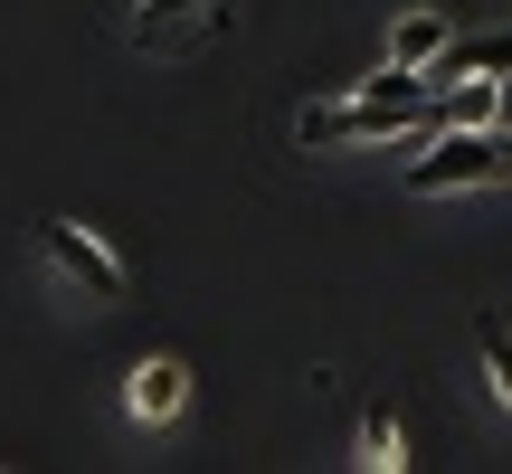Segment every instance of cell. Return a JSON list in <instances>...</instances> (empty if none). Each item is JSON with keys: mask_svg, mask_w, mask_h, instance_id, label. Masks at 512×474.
Masks as SVG:
<instances>
[{"mask_svg": "<svg viewBox=\"0 0 512 474\" xmlns=\"http://www.w3.org/2000/svg\"><path fill=\"white\" fill-rule=\"evenodd\" d=\"M494 114H503L494 76H456V86H446V124H494Z\"/></svg>", "mask_w": 512, "mask_h": 474, "instance_id": "7", "label": "cell"}, {"mask_svg": "<svg viewBox=\"0 0 512 474\" xmlns=\"http://www.w3.org/2000/svg\"><path fill=\"white\" fill-rule=\"evenodd\" d=\"M181 380H190L181 361H133V370H124V408H133L143 427H162L171 408H181Z\"/></svg>", "mask_w": 512, "mask_h": 474, "instance_id": "4", "label": "cell"}, {"mask_svg": "<svg viewBox=\"0 0 512 474\" xmlns=\"http://www.w3.org/2000/svg\"><path fill=\"white\" fill-rule=\"evenodd\" d=\"M370 133H446V105L427 95V67H399L389 57L361 95L304 105V143H370Z\"/></svg>", "mask_w": 512, "mask_h": 474, "instance_id": "1", "label": "cell"}, {"mask_svg": "<svg viewBox=\"0 0 512 474\" xmlns=\"http://www.w3.org/2000/svg\"><path fill=\"white\" fill-rule=\"evenodd\" d=\"M503 181H512V133H503Z\"/></svg>", "mask_w": 512, "mask_h": 474, "instance_id": "11", "label": "cell"}, {"mask_svg": "<svg viewBox=\"0 0 512 474\" xmlns=\"http://www.w3.org/2000/svg\"><path fill=\"white\" fill-rule=\"evenodd\" d=\"M475 181H503V133L494 124H446V133H427V152L408 162V190H418V200L475 190Z\"/></svg>", "mask_w": 512, "mask_h": 474, "instance_id": "2", "label": "cell"}, {"mask_svg": "<svg viewBox=\"0 0 512 474\" xmlns=\"http://www.w3.org/2000/svg\"><path fill=\"white\" fill-rule=\"evenodd\" d=\"M484 380H494V399L512 408V332L503 323H484Z\"/></svg>", "mask_w": 512, "mask_h": 474, "instance_id": "10", "label": "cell"}, {"mask_svg": "<svg viewBox=\"0 0 512 474\" xmlns=\"http://www.w3.org/2000/svg\"><path fill=\"white\" fill-rule=\"evenodd\" d=\"M190 10H200V0H143V10H133V38H143V48H162Z\"/></svg>", "mask_w": 512, "mask_h": 474, "instance_id": "9", "label": "cell"}, {"mask_svg": "<svg viewBox=\"0 0 512 474\" xmlns=\"http://www.w3.org/2000/svg\"><path fill=\"white\" fill-rule=\"evenodd\" d=\"M361 465H380V474L408 465V456H399V418H389V408H370V418H361Z\"/></svg>", "mask_w": 512, "mask_h": 474, "instance_id": "8", "label": "cell"}, {"mask_svg": "<svg viewBox=\"0 0 512 474\" xmlns=\"http://www.w3.org/2000/svg\"><path fill=\"white\" fill-rule=\"evenodd\" d=\"M446 38H456V29H446L437 10H408L399 29H389V57H399V67H437V48H446Z\"/></svg>", "mask_w": 512, "mask_h": 474, "instance_id": "6", "label": "cell"}, {"mask_svg": "<svg viewBox=\"0 0 512 474\" xmlns=\"http://www.w3.org/2000/svg\"><path fill=\"white\" fill-rule=\"evenodd\" d=\"M427 76H446V86H456V76H512V29H484V38H446Z\"/></svg>", "mask_w": 512, "mask_h": 474, "instance_id": "5", "label": "cell"}, {"mask_svg": "<svg viewBox=\"0 0 512 474\" xmlns=\"http://www.w3.org/2000/svg\"><path fill=\"white\" fill-rule=\"evenodd\" d=\"M38 237H48L57 275H76V285H86L95 304H114V294H124V256H114L95 228H76V219H38Z\"/></svg>", "mask_w": 512, "mask_h": 474, "instance_id": "3", "label": "cell"}]
</instances>
